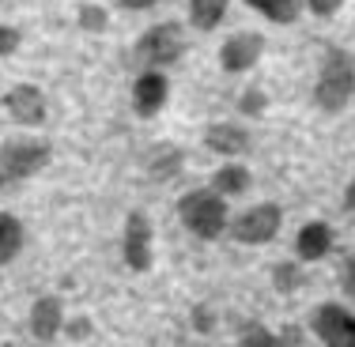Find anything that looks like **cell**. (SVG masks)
<instances>
[{
  "label": "cell",
  "mask_w": 355,
  "mask_h": 347,
  "mask_svg": "<svg viewBox=\"0 0 355 347\" xmlns=\"http://www.w3.org/2000/svg\"><path fill=\"white\" fill-rule=\"evenodd\" d=\"M87 332H91V321H87V317H80V321H72V325H69V336H72V340H83Z\"/></svg>",
  "instance_id": "cell-26"
},
{
  "label": "cell",
  "mask_w": 355,
  "mask_h": 347,
  "mask_svg": "<svg viewBox=\"0 0 355 347\" xmlns=\"http://www.w3.org/2000/svg\"><path fill=\"white\" fill-rule=\"evenodd\" d=\"M239 106H242V114H261V109H265V95H261V91H246Z\"/></svg>",
  "instance_id": "cell-25"
},
{
  "label": "cell",
  "mask_w": 355,
  "mask_h": 347,
  "mask_svg": "<svg viewBox=\"0 0 355 347\" xmlns=\"http://www.w3.org/2000/svg\"><path fill=\"white\" fill-rule=\"evenodd\" d=\"M178 215H182L185 231L197 234V238H205V242H212V238H219V234L227 231V204H223V197L212 193V189L185 193V197L178 200Z\"/></svg>",
  "instance_id": "cell-2"
},
{
  "label": "cell",
  "mask_w": 355,
  "mask_h": 347,
  "mask_svg": "<svg viewBox=\"0 0 355 347\" xmlns=\"http://www.w3.org/2000/svg\"><path fill=\"white\" fill-rule=\"evenodd\" d=\"M340 287H344V294H352V299H355V253L344 260V268H340Z\"/></svg>",
  "instance_id": "cell-24"
},
{
  "label": "cell",
  "mask_w": 355,
  "mask_h": 347,
  "mask_svg": "<svg viewBox=\"0 0 355 347\" xmlns=\"http://www.w3.org/2000/svg\"><path fill=\"white\" fill-rule=\"evenodd\" d=\"M23 249V223L8 211H0V265H12Z\"/></svg>",
  "instance_id": "cell-14"
},
{
  "label": "cell",
  "mask_w": 355,
  "mask_h": 347,
  "mask_svg": "<svg viewBox=\"0 0 355 347\" xmlns=\"http://www.w3.org/2000/svg\"><path fill=\"white\" fill-rule=\"evenodd\" d=\"M49 163V143H31V140H12L0 148V174L8 181H23V177L38 174Z\"/></svg>",
  "instance_id": "cell-4"
},
{
  "label": "cell",
  "mask_w": 355,
  "mask_h": 347,
  "mask_svg": "<svg viewBox=\"0 0 355 347\" xmlns=\"http://www.w3.org/2000/svg\"><path fill=\"white\" fill-rule=\"evenodd\" d=\"M166 91H171V83H166L163 72H144L137 80V87H132V106H137V114L155 117L166 103Z\"/></svg>",
  "instance_id": "cell-10"
},
{
  "label": "cell",
  "mask_w": 355,
  "mask_h": 347,
  "mask_svg": "<svg viewBox=\"0 0 355 347\" xmlns=\"http://www.w3.org/2000/svg\"><path fill=\"white\" fill-rule=\"evenodd\" d=\"M185 42H182V27L178 23H159V27H151L148 35L137 42V57L151 69H159V64H174L178 57H182Z\"/></svg>",
  "instance_id": "cell-3"
},
{
  "label": "cell",
  "mask_w": 355,
  "mask_h": 347,
  "mask_svg": "<svg viewBox=\"0 0 355 347\" xmlns=\"http://www.w3.org/2000/svg\"><path fill=\"white\" fill-rule=\"evenodd\" d=\"M4 181H8V177H4V174H0V185H4Z\"/></svg>",
  "instance_id": "cell-30"
},
{
  "label": "cell",
  "mask_w": 355,
  "mask_h": 347,
  "mask_svg": "<svg viewBox=\"0 0 355 347\" xmlns=\"http://www.w3.org/2000/svg\"><path fill=\"white\" fill-rule=\"evenodd\" d=\"M280 223H284V211L276 204H257V208L242 211V215L234 219L231 234H234V242H242V245H265V242L276 238Z\"/></svg>",
  "instance_id": "cell-5"
},
{
  "label": "cell",
  "mask_w": 355,
  "mask_h": 347,
  "mask_svg": "<svg viewBox=\"0 0 355 347\" xmlns=\"http://www.w3.org/2000/svg\"><path fill=\"white\" fill-rule=\"evenodd\" d=\"M314 332L325 347H355V313L336 302H325L314 313Z\"/></svg>",
  "instance_id": "cell-6"
},
{
  "label": "cell",
  "mask_w": 355,
  "mask_h": 347,
  "mask_svg": "<svg viewBox=\"0 0 355 347\" xmlns=\"http://www.w3.org/2000/svg\"><path fill=\"white\" fill-rule=\"evenodd\" d=\"M355 95V57L348 49H329L325 61H321V72H318V83H314V103L329 114L344 109Z\"/></svg>",
  "instance_id": "cell-1"
},
{
  "label": "cell",
  "mask_w": 355,
  "mask_h": 347,
  "mask_svg": "<svg viewBox=\"0 0 355 347\" xmlns=\"http://www.w3.org/2000/svg\"><path fill=\"white\" fill-rule=\"evenodd\" d=\"M246 4L272 23H295L302 12V0H246Z\"/></svg>",
  "instance_id": "cell-16"
},
{
  "label": "cell",
  "mask_w": 355,
  "mask_h": 347,
  "mask_svg": "<svg viewBox=\"0 0 355 347\" xmlns=\"http://www.w3.org/2000/svg\"><path fill=\"white\" fill-rule=\"evenodd\" d=\"M125 8H132V12H140V8H151V4H159V0H121Z\"/></svg>",
  "instance_id": "cell-28"
},
{
  "label": "cell",
  "mask_w": 355,
  "mask_h": 347,
  "mask_svg": "<svg viewBox=\"0 0 355 347\" xmlns=\"http://www.w3.org/2000/svg\"><path fill=\"white\" fill-rule=\"evenodd\" d=\"M121 253H125V265L132 272H148L151 268V223L144 211H129V219H125Z\"/></svg>",
  "instance_id": "cell-7"
},
{
  "label": "cell",
  "mask_w": 355,
  "mask_h": 347,
  "mask_svg": "<svg viewBox=\"0 0 355 347\" xmlns=\"http://www.w3.org/2000/svg\"><path fill=\"white\" fill-rule=\"evenodd\" d=\"M239 347H280V340H276L265 325H246L239 336Z\"/></svg>",
  "instance_id": "cell-20"
},
{
  "label": "cell",
  "mask_w": 355,
  "mask_h": 347,
  "mask_svg": "<svg viewBox=\"0 0 355 347\" xmlns=\"http://www.w3.org/2000/svg\"><path fill=\"white\" fill-rule=\"evenodd\" d=\"M76 19H80V30H91V35H103V30L110 27L106 8H98V4H83Z\"/></svg>",
  "instance_id": "cell-19"
},
{
  "label": "cell",
  "mask_w": 355,
  "mask_h": 347,
  "mask_svg": "<svg viewBox=\"0 0 355 347\" xmlns=\"http://www.w3.org/2000/svg\"><path fill=\"white\" fill-rule=\"evenodd\" d=\"M329 245H333V231L325 223H306L295 238V253H299V260H321Z\"/></svg>",
  "instance_id": "cell-13"
},
{
  "label": "cell",
  "mask_w": 355,
  "mask_h": 347,
  "mask_svg": "<svg viewBox=\"0 0 355 347\" xmlns=\"http://www.w3.org/2000/svg\"><path fill=\"white\" fill-rule=\"evenodd\" d=\"M223 12H227V0H189V19H193V27H197V30L219 27Z\"/></svg>",
  "instance_id": "cell-17"
},
{
  "label": "cell",
  "mask_w": 355,
  "mask_h": 347,
  "mask_svg": "<svg viewBox=\"0 0 355 347\" xmlns=\"http://www.w3.org/2000/svg\"><path fill=\"white\" fill-rule=\"evenodd\" d=\"M272 283L280 287V291H295V287L302 283V272L295 265H276L272 268Z\"/></svg>",
  "instance_id": "cell-21"
},
{
  "label": "cell",
  "mask_w": 355,
  "mask_h": 347,
  "mask_svg": "<svg viewBox=\"0 0 355 347\" xmlns=\"http://www.w3.org/2000/svg\"><path fill=\"white\" fill-rule=\"evenodd\" d=\"M306 4H310V12H314V15L329 19V15H336L344 8V0H306Z\"/></svg>",
  "instance_id": "cell-23"
},
{
  "label": "cell",
  "mask_w": 355,
  "mask_h": 347,
  "mask_svg": "<svg viewBox=\"0 0 355 347\" xmlns=\"http://www.w3.org/2000/svg\"><path fill=\"white\" fill-rule=\"evenodd\" d=\"M61 325H64L61 299H53V294H46V299H38L35 306H31V332H35V340L49 344L57 332H61Z\"/></svg>",
  "instance_id": "cell-11"
},
{
  "label": "cell",
  "mask_w": 355,
  "mask_h": 347,
  "mask_svg": "<svg viewBox=\"0 0 355 347\" xmlns=\"http://www.w3.org/2000/svg\"><path fill=\"white\" fill-rule=\"evenodd\" d=\"M4 106H8V114H12L19 125H42L46 121V95H42L35 83H19V87H12L8 98H4Z\"/></svg>",
  "instance_id": "cell-9"
},
{
  "label": "cell",
  "mask_w": 355,
  "mask_h": 347,
  "mask_svg": "<svg viewBox=\"0 0 355 347\" xmlns=\"http://www.w3.org/2000/svg\"><path fill=\"white\" fill-rule=\"evenodd\" d=\"M205 143L219 155H242V151L250 148V132L242 129V125H231V121H219L212 129L205 132Z\"/></svg>",
  "instance_id": "cell-12"
},
{
  "label": "cell",
  "mask_w": 355,
  "mask_h": 347,
  "mask_svg": "<svg viewBox=\"0 0 355 347\" xmlns=\"http://www.w3.org/2000/svg\"><path fill=\"white\" fill-rule=\"evenodd\" d=\"M344 204H348V208L355 211V181L348 185V193H344Z\"/></svg>",
  "instance_id": "cell-29"
},
{
  "label": "cell",
  "mask_w": 355,
  "mask_h": 347,
  "mask_svg": "<svg viewBox=\"0 0 355 347\" xmlns=\"http://www.w3.org/2000/svg\"><path fill=\"white\" fill-rule=\"evenodd\" d=\"M193 321H197V328H200V332H208V328H212V313H208L205 306H197V313H193Z\"/></svg>",
  "instance_id": "cell-27"
},
{
  "label": "cell",
  "mask_w": 355,
  "mask_h": 347,
  "mask_svg": "<svg viewBox=\"0 0 355 347\" xmlns=\"http://www.w3.org/2000/svg\"><path fill=\"white\" fill-rule=\"evenodd\" d=\"M250 185V170L246 166H219V170L212 174V193H219V197H239V193H246Z\"/></svg>",
  "instance_id": "cell-15"
},
{
  "label": "cell",
  "mask_w": 355,
  "mask_h": 347,
  "mask_svg": "<svg viewBox=\"0 0 355 347\" xmlns=\"http://www.w3.org/2000/svg\"><path fill=\"white\" fill-rule=\"evenodd\" d=\"M15 49H19V30L0 23V57H12Z\"/></svg>",
  "instance_id": "cell-22"
},
{
  "label": "cell",
  "mask_w": 355,
  "mask_h": 347,
  "mask_svg": "<svg viewBox=\"0 0 355 347\" xmlns=\"http://www.w3.org/2000/svg\"><path fill=\"white\" fill-rule=\"evenodd\" d=\"M148 170H151V177H155V181H171V177L182 170V151H174V148H155V151H151Z\"/></svg>",
  "instance_id": "cell-18"
},
{
  "label": "cell",
  "mask_w": 355,
  "mask_h": 347,
  "mask_svg": "<svg viewBox=\"0 0 355 347\" xmlns=\"http://www.w3.org/2000/svg\"><path fill=\"white\" fill-rule=\"evenodd\" d=\"M261 53H265V38L253 35V30H242V35H231L223 42V49H219V64H223L227 72H246L253 64L261 61Z\"/></svg>",
  "instance_id": "cell-8"
}]
</instances>
